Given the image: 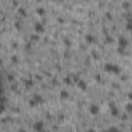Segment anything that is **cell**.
Instances as JSON below:
<instances>
[{
  "mask_svg": "<svg viewBox=\"0 0 132 132\" xmlns=\"http://www.w3.org/2000/svg\"><path fill=\"white\" fill-rule=\"evenodd\" d=\"M104 69L109 72V73H115V74H119L121 72V68L120 66L116 65V64H111V63H108V64H105Z\"/></svg>",
  "mask_w": 132,
  "mask_h": 132,
  "instance_id": "6da1fadb",
  "label": "cell"
},
{
  "mask_svg": "<svg viewBox=\"0 0 132 132\" xmlns=\"http://www.w3.org/2000/svg\"><path fill=\"white\" fill-rule=\"evenodd\" d=\"M33 29H34V31H35V33H43L45 32V26L42 25L41 23H39V22H37V23H35L34 24V26H33Z\"/></svg>",
  "mask_w": 132,
  "mask_h": 132,
  "instance_id": "7a4b0ae2",
  "label": "cell"
},
{
  "mask_svg": "<svg viewBox=\"0 0 132 132\" xmlns=\"http://www.w3.org/2000/svg\"><path fill=\"white\" fill-rule=\"evenodd\" d=\"M89 110H90V112H91L92 115L96 116V115H98V114H99L100 108H99V106L97 105V104H91L90 107H89Z\"/></svg>",
  "mask_w": 132,
  "mask_h": 132,
  "instance_id": "3957f363",
  "label": "cell"
},
{
  "mask_svg": "<svg viewBox=\"0 0 132 132\" xmlns=\"http://www.w3.org/2000/svg\"><path fill=\"white\" fill-rule=\"evenodd\" d=\"M5 105H6V98L0 95V114H2L5 110Z\"/></svg>",
  "mask_w": 132,
  "mask_h": 132,
  "instance_id": "277c9868",
  "label": "cell"
},
{
  "mask_svg": "<svg viewBox=\"0 0 132 132\" xmlns=\"http://www.w3.org/2000/svg\"><path fill=\"white\" fill-rule=\"evenodd\" d=\"M128 45H129V41H128L127 38H125V37H120L119 38V46H120V48H125Z\"/></svg>",
  "mask_w": 132,
  "mask_h": 132,
  "instance_id": "5b68a950",
  "label": "cell"
},
{
  "mask_svg": "<svg viewBox=\"0 0 132 132\" xmlns=\"http://www.w3.org/2000/svg\"><path fill=\"white\" fill-rule=\"evenodd\" d=\"M33 129L36 131H41L43 129V122H41V121L36 122V123L33 125Z\"/></svg>",
  "mask_w": 132,
  "mask_h": 132,
  "instance_id": "8992f818",
  "label": "cell"
},
{
  "mask_svg": "<svg viewBox=\"0 0 132 132\" xmlns=\"http://www.w3.org/2000/svg\"><path fill=\"white\" fill-rule=\"evenodd\" d=\"M76 85H77V87L80 88V89H82V90H87V84H86V82L85 81H83V80H79L77 81V83H76Z\"/></svg>",
  "mask_w": 132,
  "mask_h": 132,
  "instance_id": "52a82bcc",
  "label": "cell"
},
{
  "mask_svg": "<svg viewBox=\"0 0 132 132\" xmlns=\"http://www.w3.org/2000/svg\"><path fill=\"white\" fill-rule=\"evenodd\" d=\"M85 39L88 43H94L95 42V37L92 35V34H88V35H86Z\"/></svg>",
  "mask_w": 132,
  "mask_h": 132,
  "instance_id": "ba28073f",
  "label": "cell"
},
{
  "mask_svg": "<svg viewBox=\"0 0 132 132\" xmlns=\"http://www.w3.org/2000/svg\"><path fill=\"white\" fill-rule=\"evenodd\" d=\"M33 99L37 102V104H40L41 102L43 101L42 96H41V95H39V94H34V95H33Z\"/></svg>",
  "mask_w": 132,
  "mask_h": 132,
  "instance_id": "9c48e42d",
  "label": "cell"
},
{
  "mask_svg": "<svg viewBox=\"0 0 132 132\" xmlns=\"http://www.w3.org/2000/svg\"><path fill=\"white\" fill-rule=\"evenodd\" d=\"M60 97L62 99H67L68 97H69V93H68V91H66V90H61L60 91Z\"/></svg>",
  "mask_w": 132,
  "mask_h": 132,
  "instance_id": "30bf717a",
  "label": "cell"
},
{
  "mask_svg": "<svg viewBox=\"0 0 132 132\" xmlns=\"http://www.w3.org/2000/svg\"><path fill=\"white\" fill-rule=\"evenodd\" d=\"M36 12L39 14V16H43V14H46V9H45V7H37Z\"/></svg>",
  "mask_w": 132,
  "mask_h": 132,
  "instance_id": "8fae6325",
  "label": "cell"
},
{
  "mask_svg": "<svg viewBox=\"0 0 132 132\" xmlns=\"http://www.w3.org/2000/svg\"><path fill=\"white\" fill-rule=\"evenodd\" d=\"M18 12H19V13H21L22 16H24V17L27 16V12H26V9L24 8V7H19L18 8Z\"/></svg>",
  "mask_w": 132,
  "mask_h": 132,
  "instance_id": "7c38bea8",
  "label": "cell"
},
{
  "mask_svg": "<svg viewBox=\"0 0 132 132\" xmlns=\"http://www.w3.org/2000/svg\"><path fill=\"white\" fill-rule=\"evenodd\" d=\"M31 41H37L38 39H39V35H38V33L37 34H31Z\"/></svg>",
  "mask_w": 132,
  "mask_h": 132,
  "instance_id": "4fadbf2b",
  "label": "cell"
},
{
  "mask_svg": "<svg viewBox=\"0 0 132 132\" xmlns=\"http://www.w3.org/2000/svg\"><path fill=\"white\" fill-rule=\"evenodd\" d=\"M25 85L27 87H32L33 86V81L32 80H26L25 81Z\"/></svg>",
  "mask_w": 132,
  "mask_h": 132,
  "instance_id": "5bb4252c",
  "label": "cell"
},
{
  "mask_svg": "<svg viewBox=\"0 0 132 132\" xmlns=\"http://www.w3.org/2000/svg\"><path fill=\"white\" fill-rule=\"evenodd\" d=\"M29 105H30L31 107H33V106H36V105H37V102H36L35 100H34V99L32 98L30 101H29Z\"/></svg>",
  "mask_w": 132,
  "mask_h": 132,
  "instance_id": "9a60e30c",
  "label": "cell"
},
{
  "mask_svg": "<svg viewBox=\"0 0 132 132\" xmlns=\"http://www.w3.org/2000/svg\"><path fill=\"white\" fill-rule=\"evenodd\" d=\"M64 82H65V84H67V85H70L71 83H72V81H71V79L69 76H67V77H65V80H64Z\"/></svg>",
  "mask_w": 132,
  "mask_h": 132,
  "instance_id": "2e32d148",
  "label": "cell"
},
{
  "mask_svg": "<svg viewBox=\"0 0 132 132\" xmlns=\"http://www.w3.org/2000/svg\"><path fill=\"white\" fill-rule=\"evenodd\" d=\"M79 80H80V77H79V75H77V74H75V75L72 76V82L77 83V81H79Z\"/></svg>",
  "mask_w": 132,
  "mask_h": 132,
  "instance_id": "e0dca14e",
  "label": "cell"
},
{
  "mask_svg": "<svg viewBox=\"0 0 132 132\" xmlns=\"http://www.w3.org/2000/svg\"><path fill=\"white\" fill-rule=\"evenodd\" d=\"M7 80H8L9 82H12V81L14 80V77H13L12 74H8V75H7Z\"/></svg>",
  "mask_w": 132,
  "mask_h": 132,
  "instance_id": "ac0fdd59",
  "label": "cell"
},
{
  "mask_svg": "<svg viewBox=\"0 0 132 132\" xmlns=\"http://www.w3.org/2000/svg\"><path fill=\"white\" fill-rule=\"evenodd\" d=\"M106 39H108V41H106V42H108V43H112V42H114V38H111L109 36H107Z\"/></svg>",
  "mask_w": 132,
  "mask_h": 132,
  "instance_id": "d6986e66",
  "label": "cell"
},
{
  "mask_svg": "<svg viewBox=\"0 0 132 132\" xmlns=\"http://www.w3.org/2000/svg\"><path fill=\"white\" fill-rule=\"evenodd\" d=\"M126 29H127V30H131V24H130V22H128L126 24Z\"/></svg>",
  "mask_w": 132,
  "mask_h": 132,
  "instance_id": "ffe728a7",
  "label": "cell"
},
{
  "mask_svg": "<svg viewBox=\"0 0 132 132\" xmlns=\"http://www.w3.org/2000/svg\"><path fill=\"white\" fill-rule=\"evenodd\" d=\"M126 109H127V111H128V112H131V104H130V103H129V104H127Z\"/></svg>",
  "mask_w": 132,
  "mask_h": 132,
  "instance_id": "44dd1931",
  "label": "cell"
},
{
  "mask_svg": "<svg viewBox=\"0 0 132 132\" xmlns=\"http://www.w3.org/2000/svg\"><path fill=\"white\" fill-rule=\"evenodd\" d=\"M3 93V88H2V84H1V80H0V95H2Z\"/></svg>",
  "mask_w": 132,
  "mask_h": 132,
  "instance_id": "7402d4cb",
  "label": "cell"
},
{
  "mask_svg": "<svg viewBox=\"0 0 132 132\" xmlns=\"http://www.w3.org/2000/svg\"><path fill=\"white\" fill-rule=\"evenodd\" d=\"M37 1H41V0H37Z\"/></svg>",
  "mask_w": 132,
  "mask_h": 132,
  "instance_id": "603a6c76",
  "label": "cell"
}]
</instances>
